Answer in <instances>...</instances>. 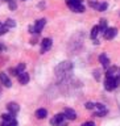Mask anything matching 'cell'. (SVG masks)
Here are the masks:
<instances>
[{
	"label": "cell",
	"mask_w": 120,
	"mask_h": 126,
	"mask_svg": "<svg viewBox=\"0 0 120 126\" xmlns=\"http://www.w3.org/2000/svg\"><path fill=\"white\" fill-rule=\"evenodd\" d=\"M46 24V20L45 18H41V20H37V22L33 25V33L34 34H38L41 33V30L44 29V26H45Z\"/></svg>",
	"instance_id": "cell-8"
},
{
	"label": "cell",
	"mask_w": 120,
	"mask_h": 126,
	"mask_svg": "<svg viewBox=\"0 0 120 126\" xmlns=\"http://www.w3.org/2000/svg\"><path fill=\"white\" fill-rule=\"evenodd\" d=\"M51 45H53V41H51V38H44L41 41V54L46 53L48 50H50Z\"/></svg>",
	"instance_id": "cell-7"
},
{
	"label": "cell",
	"mask_w": 120,
	"mask_h": 126,
	"mask_svg": "<svg viewBox=\"0 0 120 126\" xmlns=\"http://www.w3.org/2000/svg\"><path fill=\"white\" fill-rule=\"evenodd\" d=\"M17 79H19L20 84L25 85V84H28V83H29V74L24 71V72H21V74H20L19 76H17Z\"/></svg>",
	"instance_id": "cell-13"
},
{
	"label": "cell",
	"mask_w": 120,
	"mask_h": 126,
	"mask_svg": "<svg viewBox=\"0 0 120 126\" xmlns=\"http://www.w3.org/2000/svg\"><path fill=\"white\" fill-rule=\"evenodd\" d=\"M99 29H100V33H104L107 29V21L106 20H99Z\"/></svg>",
	"instance_id": "cell-18"
},
{
	"label": "cell",
	"mask_w": 120,
	"mask_h": 126,
	"mask_svg": "<svg viewBox=\"0 0 120 126\" xmlns=\"http://www.w3.org/2000/svg\"><path fill=\"white\" fill-rule=\"evenodd\" d=\"M7 109H8V112H9V113L16 114L20 110V106H19V104H16V102H8V104H7Z\"/></svg>",
	"instance_id": "cell-14"
},
{
	"label": "cell",
	"mask_w": 120,
	"mask_h": 126,
	"mask_svg": "<svg viewBox=\"0 0 120 126\" xmlns=\"http://www.w3.org/2000/svg\"><path fill=\"white\" fill-rule=\"evenodd\" d=\"M3 1H7L8 3V1H11V0H3Z\"/></svg>",
	"instance_id": "cell-28"
},
{
	"label": "cell",
	"mask_w": 120,
	"mask_h": 126,
	"mask_svg": "<svg viewBox=\"0 0 120 126\" xmlns=\"http://www.w3.org/2000/svg\"><path fill=\"white\" fill-rule=\"evenodd\" d=\"M24 70H25V63H20L17 67H15V68H11L9 72L13 75V76H19L21 72H24Z\"/></svg>",
	"instance_id": "cell-10"
},
{
	"label": "cell",
	"mask_w": 120,
	"mask_h": 126,
	"mask_svg": "<svg viewBox=\"0 0 120 126\" xmlns=\"http://www.w3.org/2000/svg\"><path fill=\"white\" fill-rule=\"evenodd\" d=\"M58 126H67V124H66V122H65V121H63V122H61V124H59Z\"/></svg>",
	"instance_id": "cell-27"
},
{
	"label": "cell",
	"mask_w": 120,
	"mask_h": 126,
	"mask_svg": "<svg viewBox=\"0 0 120 126\" xmlns=\"http://www.w3.org/2000/svg\"><path fill=\"white\" fill-rule=\"evenodd\" d=\"M108 113V110L103 104H99V102H95V108H94V114L96 117H104L106 114Z\"/></svg>",
	"instance_id": "cell-5"
},
{
	"label": "cell",
	"mask_w": 120,
	"mask_h": 126,
	"mask_svg": "<svg viewBox=\"0 0 120 126\" xmlns=\"http://www.w3.org/2000/svg\"><path fill=\"white\" fill-rule=\"evenodd\" d=\"M71 71H73V63L69 61H65V62H61L59 64L55 66L54 74H55V78H57L58 81H63L70 76Z\"/></svg>",
	"instance_id": "cell-2"
},
{
	"label": "cell",
	"mask_w": 120,
	"mask_h": 126,
	"mask_svg": "<svg viewBox=\"0 0 120 126\" xmlns=\"http://www.w3.org/2000/svg\"><path fill=\"white\" fill-rule=\"evenodd\" d=\"M116 34H118L116 28H107L106 32L103 33V37H104L106 39H112V38L116 37Z\"/></svg>",
	"instance_id": "cell-9"
},
{
	"label": "cell",
	"mask_w": 120,
	"mask_h": 126,
	"mask_svg": "<svg viewBox=\"0 0 120 126\" xmlns=\"http://www.w3.org/2000/svg\"><path fill=\"white\" fill-rule=\"evenodd\" d=\"M5 25H7V26L11 29V28H15V26H16V22H15L12 18H8L7 21H5Z\"/></svg>",
	"instance_id": "cell-21"
},
{
	"label": "cell",
	"mask_w": 120,
	"mask_h": 126,
	"mask_svg": "<svg viewBox=\"0 0 120 126\" xmlns=\"http://www.w3.org/2000/svg\"><path fill=\"white\" fill-rule=\"evenodd\" d=\"M66 120V116H65V113H58V114H55V116L50 120V124L53 125V126H58L61 122H63Z\"/></svg>",
	"instance_id": "cell-6"
},
{
	"label": "cell",
	"mask_w": 120,
	"mask_h": 126,
	"mask_svg": "<svg viewBox=\"0 0 120 126\" xmlns=\"http://www.w3.org/2000/svg\"><path fill=\"white\" fill-rule=\"evenodd\" d=\"M94 75H95V79H96V80H99V79H100V76H99V71H98V70L95 71V74H94Z\"/></svg>",
	"instance_id": "cell-26"
},
{
	"label": "cell",
	"mask_w": 120,
	"mask_h": 126,
	"mask_svg": "<svg viewBox=\"0 0 120 126\" xmlns=\"http://www.w3.org/2000/svg\"><path fill=\"white\" fill-rule=\"evenodd\" d=\"M99 62H100V64L104 67V68H108V66H110V59H108V57H107L104 53L99 55Z\"/></svg>",
	"instance_id": "cell-15"
},
{
	"label": "cell",
	"mask_w": 120,
	"mask_h": 126,
	"mask_svg": "<svg viewBox=\"0 0 120 126\" xmlns=\"http://www.w3.org/2000/svg\"><path fill=\"white\" fill-rule=\"evenodd\" d=\"M63 113H65V116H66V120H71V121L77 120V113H75V110H74V109L66 108Z\"/></svg>",
	"instance_id": "cell-12"
},
{
	"label": "cell",
	"mask_w": 120,
	"mask_h": 126,
	"mask_svg": "<svg viewBox=\"0 0 120 126\" xmlns=\"http://www.w3.org/2000/svg\"><path fill=\"white\" fill-rule=\"evenodd\" d=\"M0 83L4 85V87H9L12 85V81H11V79L8 78V75L5 74V72H0Z\"/></svg>",
	"instance_id": "cell-11"
},
{
	"label": "cell",
	"mask_w": 120,
	"mask_h": 126,
	"mask_svg": "<svg viewBox=\"0 0 120 126\" xmlns=\"http://www.w3.org/2000/svg\"><path fill=\"white\" fill-rule=\"evenodd\" d=\"M1 126H17V121L15 118V114L12 113H4L1 114Z\"/></svg>",
	"instance_id": "cell-4"
},
{
	"label": "cell",
	"mask_w": 120,
	"mask_h": 126,
	"mask_svg": "<svg viewBox=\"0 0 120 126\" xmlns=\"http://www.w3.org/2000/svg\"><path fill=\"white\" fill-rule=\"evenodd\" d=\"M100 33V29H99V25H95L93 29H91V33H90V37L91 39H96L98 37V34Z\"/></svg>",
	"instance_id": "cell-17"
},
{
	"label": "cell",
	"mask_w": 120,
	"mask_h": 126,
	"mask_svg": "<svg viewBox=\"0 0 120 126\" xmlns=\"http://www.w3.org/2000/svg\"><path fill=\"white\" fill-rule=\"evenodd\" d=\"M94 108H95V102H87V104H86V109L94 110Z\"/></svg>",
	"instance_id": "cell-24"
},
{
	"label": "cell",
	"mask_w": 120,
	"mask_h": 126,
	"mask_svg": "<svg viewBox=\"0 0 120 126\" xmlns=\"http://www.w3.org/2000/svg\"><path fill=\"white\" fill-rule=\"evenodd\" d=\"M107 7H108V4L107 3H99V7H98V9L99 12H103V11H106L107 9Z\"/></svg>",
	"instance_id": "cell-20"
},
{
	"label": "cell",
	"mask_w": 120,
	"mask_h": 126,
	"mask_svg": "<svg viewBox=\"0 0 120 126\" xmlns=\"http://www.w3.org/2000/svg\"><path fill=\"white\" fill-rule=\"evenodd\" d=\"M82 126H95V124H94V122H85Z\"/></svg>",
	"instance_id": "cell-25"
},
{
	"label": "cell",
	"mask_w": 120,
	"mask_h": 126,
	"mask_svg": "<svg viewBox=\"0 0 120 126\" xmlns=\"http://www.w3.org/2000/svg\"><path fill=\"white\" fill-rule=\"evenodd\" d=\"M36 117L38 118V120H44L46 116H48V110L46 109H44V108H41V109H37L36 110Z\"/></svg>",
	"instance_id": "cell-16"
},
{
	"label": "cell",
	"mask_w": 120,
	"mask_h": 126,
	"mask_svg": "<svg viewBox=\"0 0 120 126\" xmlns=\"http://www.w3.org/2000/svg\"><path fill=\"white\" fill-rule=\"evenodd\" d=\"M65 1H66V5L73 12H77V13L85 12V5L82 4V0H65Z\"/></svg>",
	"instance_id": "cell-3"
},
{
	"label": "cell",
	"mask_w": 120,
	"mask_h": 126,
	"mask_svg": "<svg viewBox=\"0 0 120 126\" xmlns=\"http://www.w3.org/2000/svg\"><path fill=\"white\" fill-rule=\"evenodd\" d=\"M120 85V67L112 66L107 70L104 76V88L107 91H114Z\"/></svg>",
	"instance_id": "cell-1"
},
{
	"label": "cell",
	"mask_w": 120,
	"mask_h": 126,
	"mask_svg": "<svg viewBox=\"0 0 120 126\" xmlns=\"http://www.w3.org/2000/svg\"><path fill=\"white\" fill-rule=\"evenodd\" d=\"M8 30H9V28H8V26L5 25V24H1V22H0V35L5 34Z\"/></svg>",
	"instance_id": "cell-19"
},
{
	"label": "cell",
	"mask_w": 120,
	"mask_h": 126,
	"mask_svg": "<svg viewBox=\"0 0 120 126\" xmlns=\"http://www.w3.org/2000/svg\"><path fill=\"white\" fill-rule=\"evenodd\" d=\"M90 7L91 8H94V9H98V7H99V3L98 1H94V0H90Z\"/></svg>",
	"instance_id": "cell-22"
},
{
	"label": "cell",
	"mask_w": 120,
	"mask_h": 126,
	"mask_svg": "<svg viewBox=\"0 0 120 126\" xmlns=\"http://www.w3.org/2000/svg\"><path fill=\"white\" fill-rule=\"evenodd\" d=\"M8 5H9V9H11V11H15V9H16V3H15V0L8 1Z\"/></svg>",
	"instance_id": "cell-23"
}]
</instances>
